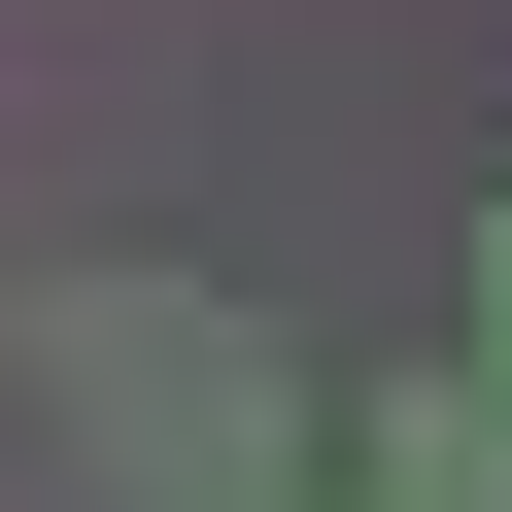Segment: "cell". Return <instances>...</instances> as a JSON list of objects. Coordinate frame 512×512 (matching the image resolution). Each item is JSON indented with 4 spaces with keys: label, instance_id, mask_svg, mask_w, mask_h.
<instances>
[{
    "label": "cell",
    "instance_id": "cell-1",
    "mask_svg": "<svg viewBox=\"0 0 512 512\" xmlns=\"http://www.w3.org/2000/svg\"><path fill=\"white\" fill-rule=\"evenodd\" d=\"M35 410H69V478H137V512H274V376H239L205 274H69V308H35Z\"/></svg>",
    "mask_w": 512,
    "mask_h": 512
},
{
    "label": "cell",
    "instance_id": "cell-2",
    "mask_svg": "<svg viewBox=\"0 0 512 512\" xmlns=\"http://www.w3.org/2000/svg\"><path fill=\"white\" fill-rule=\"evenodd\" d=\"M376 512H512V410H478V376H410V410H376Z\"/></svg>",
    "mask_w": 512,
    "mask_h": 512
},
{
    "label": "cell",
    "instance_id": "cell-3",
    "mask_svg": "<svg viewBox=\"0 0 512 512\" xmlns=\"http://www.w3.org/2000/svg\"><path fill=\"white\" fill-rule=\"evenodd\" d=\"M478 410H512V239H478Z\"/></svg>",
    "mask_w": 512,
    "mask_h": 512
}]
</instances>
